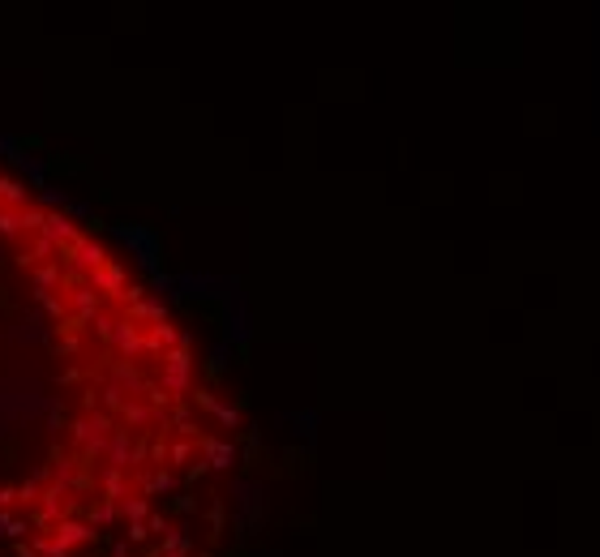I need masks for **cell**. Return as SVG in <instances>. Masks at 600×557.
Listing matches in <instances>:
<instances>
[{
  "mask_svg": "<svg viewBox=\"0 0 600 557\" xmlns=\"http://www.w3.org/2000/svg\"><path fill=\"white\" fill-rule=\"evenodd\" d=\"M189 381H193V356L189 348H172L168 356H163V369H159V386L168 390V395L180 403L189 395Z\"/></svg>",
  "mask_w": 600,
  "mask_h": 557,
  "instance_id": "cell-1",
  "label": "cell"
},
{
  "mask_svg": "<svg viewBox=\"0 0 600 557\" xmlns=\"http://www.w3.org/2000/svg\"><path fill=\"white\" fill-rule=\"evenodd\" d=\"M112 236H116L121 245H129V249L137 253V262H142L150 274H159V240H154L150 228H142V223H137V228H129V223H116Z\"/></svg>",
  "mask_w": 600,
  "mask_h": 557,
  "instance_id": "cell-2",
  "label": "cell"
},
{
  "mask_svg": "<svg viewBox=\"0 0 600 557\" xmlns=\"http://www.w3.org/2000/svg\"><path fill=\"white\" fill-rule=\"evenodd\" d=\"M86 283H90L103 300H121L125 288H129V270H125L121 262H107V266H99V270L86 274Z\"/></svg>",
  "mask_w": 600,
  "mask_h": 557,
  "instance_id": "cell-3",
  "label": "cell"
},
{
  "mask_svg": "<svg viewBox=\"0 0 600 557\" xmlns=\"http://www.w3.org/2000/svg\"><path fill=\"white\" fill-rule=\"evenodd\" d=\"M112 348H116V356H121V360H137V356L146 352V334H142V326H137V322H129V317H116Z\"/></svg>",
  "mask_w": 600,
  "mask_h": 557,
  "instance_id": "cell-4",
  "label": "cell"
},
{
  "mask_svg": "<svg viewBox=\"0 0 600 557\" xmlns=\"http://www.w3.org/2000/svg\"><path fill=\"white\" fill-rule=\"evenodd\" d=\"M61 296L69 300V313H73V317H82L86 326H90V322H94V317L103 313V296H99V292H94L90 283H78V288H65Z\"/></svg>",
  "mask_w": 600,
  "mask_h": 557,
  "instance_id": "cell-5",
  "label": "cell"
},
{
  "mask_svg": "<svg viewBox=\"0 0 600 557\" xmlns=\"http://www.w3.org/2000/svg\"><path fill=\"white\" fill-rule=\"evenodd\" d=\"M94 536H99V532H94L86 519H73V515L51 527V540H56L65 553H69V549H82V544H94Z\"/></svg>",
  "mask_w": 600,
  "mask_h": 557,
  "instance_id": "cell-6",
  "label": "cell"
},
{
  "mask_svg": "<svg viewBox=\"0 0 600 557\" xmlns=\"http://www.w3.org/2000/svg\"><path fill=\"white\" fill-rule=\"evenodd\" d=\"M197 451H202V459H206V467L210 472H228L232 463H236V446L232 441H224V437H197Z\"/></svg>",
  "mask_w": 600,
  "mask_h": 557,
  "instance_id": "cell-7",
  "label": "cell"
},
{
  "mask_svg": "<svg viewBox=\"0 0 600 557\" xmlns=\"http://www.w3.org/2000/svg\"><path fill=\"white\" fill-rule=\"evenodd\" d=\"M112 257H107V249H103V240L99 236H82L78 240V262H73V274H90V270H99V266H107Z\"/></svg>",
  "mask_w": 600,
  "mask_h": 557,
  "instance_id": "cell-8",
  "label": "cell"
},
{
  "mask_svg": "<svg viewBox=\"0 0 600 557\" xmlns=\"http://www.w3.org/2000/svg\"><path fill=\"white\" fill-rule=\"evenodd\" d=\"M137 493V484L121 472V467H107L103 463V501H112V506H121L125 497H133Z\"/></svg>",
  "mask_w": 600,
  "mask_h": 557,
  "instance_id": "cell-9",
  "label": "cell"
},
{
  "mask_svg": "<svg viewBox=\"0 0 600 557\" xmlns=\"http://www.w3.org/2000/svg\"><path fill=\"white\" fill-rule=\"evenodd\" d=\"M107 467H121V472H129V459H133V433L129 429H116L112 433V441H107Z\"/></svg>",
  "mask_w": 600,
  "mask_h": 557,
  "instance_id": "cell-10",
  "label": "cell"
},
{
  "mask_svg": "<svg viewBox=\"0 0 600 557\" xmlns=\"http://www.w3.org/2000/svg\"><path fill=\"white\" fill-rule=\"evenodd\" d=\"M125 317H129V322H146V330H150V326H159V322H172L168 305H163V300H154V296H146V300L129 305V313H125Z\"/></svg>",
  "mask_w": 600,
  "mask_h": 557,
  "instance_id": "cell-11",
  "label": "cell"
},
{
  "mask_svg": "<svg viewBox=\"0 0 600 557\" xmlns=\"http://www.w3.org/2000/svg\"><path fill=\"white\" fill-rule=\"evenodd\" d=\"M30 283H35L39 292H61V288H65V266H61V262L35 266V270H30Z\"/></svg>",
  "mask_w": 600,
  "mask_h": 557,
  "instance_id": "cell-12",
  "label": "cell"
},
{
  "mask_svg": "<svg viewBox=\"0 0 600 557\" xmlns=\"http://www.w3.org/2000/svg\"><path fill=\"white\" fill-rule=\"evenodd\" d=\"M0 206H9V210H26V206H30V189H26L18 176H0Z\"/></svg>",
  "mask_w": 600,
  "mask_h": 557,
  "instance_id": "cell-13",
  "label": "cell"
},
{
  "mask_svg": "<svg viewBox=\"0 0 600 557\" xmlns=\"http://www.w3.org/2000/svg\"><path fill=\"white\" fill-rule=\"evenodd\" d=\"M112 381L125 390V395H146V377H142L129 360H116V365H112Z\"/></svg>",
  "mask_w": 600,
  "mask_h": 557,
  "instance_id": "cell-14",
  "label": "cell"
},
{
  "mask_svg": "<svg viewBox=\"0 0 600 557\" xmlns=\"http://www.w3.org/2000/svg\"><path fill=\"white\" fill-rule=\"evenodd\" d=\"M121 420H125V429H133V424H150V420H159V424H163V416H154L146 399H129V403H125V412H121Z\"/></svg>",
  "mask_w": 600,
  "mask_h": 557,
  "instance_id": "cell-15",
  "label": "cell"
},
{
  "mask_svg": "<svg viewBox=\"0 0 600 557\" xmlns=\"http://www.w3.org/2000/svg\"><path fill=\"white\" fill-rule=\"evenodd\" d=\"M35 300L43 305V313H47L51 322H65V317H69V300H65L61 292H39V288H35Z\"/></svg>",
  "mask_w": 600,
  "mask_h": 557,
  "instance_id": "cell-16",
  "label": "cell"
},
{
  "mask_svg": "<svg viewBox=\"0 0 600 557\" xmlns=\"http://www.w3.org/2000/svg\"><path fill=\"white\" fill-rule=\"evenodd\" d=\"M116 510H121V515H125L129 523H146V519L154 515V510H150V497H137V493H133V497H125Z\"/></svg>",
  "mask_w": 600,
  "mask_h": 557,
  "instance_id": "cell-17",
  "label": "cell"
},
{
  "mask_svg": "<svg viewBox=\"0 0 600 557\" xmlns=\"http://www.w3.org/2000/svg\"><path fill=\"white\" fill-rule=\"evenodd\" d=\"M30 527L26 515H13V510H0V540H22Z\"/></svg>",
  "mask_w": 600,
  "mask_h": 557,
  "instance_id": "cell-18",
  "label": "cell"
},
{
  "mask_svg": "<svg viewBox=\"0 0 600 557\" xmlns=\"http://www.w3.org/2000/svg\"><path fill=\"white\" fill-rule=\"evenodd\" d=\"M22 214V232H30V236H43V228H47V210L39 206V202H30L26 210H18Z\"/></svg>",
  "mask_w": 600,
  "mask_h": 557,
  "instance_id": "cell-19",
  "label": "cell"
},
{
  "mask_svg": "<svg viewBox=\"0 0 600 557\" xmlns=\"http://www.w3.org/2000/svg\"><path fill=\"white\" fill-rule=\"evenodd\" d=\"M193 459V441L189 437H172V446H168V467L176 472V467H185Z\"/></svg>",
  "mask_w": 600,
  "mask_h": 557,
  "instance_id": "cell-20",
  "label": "cell"
},
{
  "mask_svg": "<svg viewBox=\"0 0 600 557\" xmlns=\"http://www.w3.org/2000/svg\"><path fill=\"white\" fill-rule=\"evenodd\" d=\"M18 236H22V214L0 206V240H18Z\"/></svg>",
  "mask_w": 600,
  "mask_h": 557,
  "instance_id": "cell-21",
  "label": "cell"
},
{
  "mask_svg": "<svg viewBox=\"0 0 600 557\" xmlns=\"http://www.w3.org/2000/svg\"><path fill=\"white\" fill-rule=\"evenodd\" d=\"M116 515H121V510L112 506V501H94L90 515H86V523H90V527H112V519H116Z\"/></svg>",
  "mask_w": 600,
  "mask_h": 557,
  "instance_id": "cell-22",
  "label": "cell"
},
{
  "mask_svg": "<svg viewBox=\"0 0 600 557\" xmlns=\"http://www.w3.org/2000/svg\"><path fill=\"white\" fill-rule=\"evenodd\" d=\"M39 497H43L39 476H30V480H22V484H18V506H39Z\"/></svg>",
  "mask_w": 600,
  "mask_h": 557,
  "instance_id": "cell-23",
  "label": "cell"
},
{
  "mask_svg": "<svg viewBox=\"0 0 600 557\" xmlns=\"http://www.w3.org/2000/svg\"><path fill=\"white\" fill-rule=\"evenodd\" d=\"M39 206H43V210H65V206H69V197H65L56 185H47V189H39Z\"/></svg>",
  "mask_w": 600,
  "mask_h": 557,
  "instance_id": "cell-24",
  "label": "cell"
},
{
  "mask_svg": "<svg viewBox=\"0 0 600 557\" xmlns=\"http://www.w3.org/2000/svg\"><path fill=\"white\" fill-rule=\"evenodd\" d=\"M103 403H107V408H112V412H125V403H129V395H125V390H121L116 381H107V386H103Z\"/></svg>",
  "mask_w": 600,
  "mask_h": 557,
  "instance_id": "cell-25",
  "label": "cell"
},
{
  "mask_svg": "<svg viewBox=\"0 0 600 557\" xmlns=\"http://www.w3.org/2000/svg\"><path fill=\"white\" fill-rule=\"evenodd\" d=\"M142 463H150V437H146V433L133 437V459H129V467H142Z\"/></svg>",
  "mask_w": 600,
  "mask_h": 557,
  "instance_id": "cell-26",
  "label": "cell"
},
{
  "mask_svg": "<svg viewBox=\"0 0 600 557\" xmlns=\"http://www.w3.org/2000/svg\"><path fill=\"white\" fill-rule=\"evenodd\" d=\"M94 334H99V343H112V334H116V317H107V313H99L94 322Z\"/></svg>",
  "mask_w": 600,
  "mask_h": 557,
  "instance_id": "cell-27",
  "label": "cell"
},
{
  "mask_svg": "<svg viewBox=\"0 0 600 557\" xmlns=\"http://www.w3.org/2000/svg\"><path fill=\"white\" fill-rule=\"evenodd\" d=\"M214 420H219L224 429H236V424H240V408H232V403H219V408H214Z\"/></svg>",
  "mask_w": 600,
  "mask_h": 557,
  "instance_id": "cell-28",
  "label": "cell"
},
{
  "mask_svg": "<svg viewBox=\"0 0 600 557\" xmlns=\"http://www.w3.org/2000/svg\"><path fill=\"white\" fill-rule=\"evenodd\" d=\"M69 437H73V441L82 446V451H86V441H90V416H78V420L69 424Z\"/></svg>",
  "mask_w": 600,
  "mask_h": 557,
  "instance_id": "cell-29",
  "label": "cell"
},
{
  "mask_svg": "<svg viewBox=\"0 0 600 557\" xmlns=\"http://www.w3.org/2000/svg\"><path fill=\"white\" fill-rule=\"evenodd\" d=\"M47 429H51V433L65 429V403H61V399H51V408H47Z\"/></svg>",
  "mask_w": 600,
  "mask_h": 557,
  "instance_id": "cell-30",
  "label": "cell"
},
{
  "mask_svg": "<svg viewBox=\"0 0 600 557\" xmlns=\"http://www.w3.org/2000/svg\"><path fill=\"white\" fill-rule=\"evenodd\" d=\"M125 540H129V544H146V540H150V527H146V523H129V527H125Z\"/></svg>",
  "mask_w": 600,
  "mask_h": 557,
  "instance_id": "cell-31",
  "label": "cell"
},
{
  "mask_svg": "<svg viewBox=\"0 0 600 557\" xmlns=\"http://www.w3.org/2000/svg\"><path fill=\"white\" fill-rule=\"evenodd\" d=\"M146 527H150V536H168V532H172V523H168V515H159V510H154V515L146 519Z\"/></svg>",
  "mask_w": 600,
  "mask_h": 557,
  "instance_id": "cell-32",
  "label": "cell"
},
{
  "mask_svg": "<svg viewBox=\"0 0 600 557\" xmlns=\"http://www.w3.org/2000/svg\"><path fill=\"white\" fill-rule=\"evenodd\" d=\"M0 154H5V159H18V154H22V146H18V137H9V133H0Z\"/></svg>",
  "mask_w": 600,
  "mask_h": 557,
  "instance_id": "cell-33",
  "label": "cell"
},
{
  "mask_svg": "<svg viewBox=\"0 0 600 557\" xmlns=\"http://www.w3.org/2000/svg\"><path fill=\"white\" fill-rule=\"evenodd\" d=\"M18 506V489L13 484H0V510H13Z\"/></svg>",
  "mask_w": 600,
  "mask_h": 557,
  "instance_id": "cell-34",
  "label": "cell"
},
{
  "mask_svg": "<svg viewBox=\"0 0 600 557\" xmlns=\"http://www.w3.org/2000/svg\"><path fill=\"white\" fill-rule=\"evenodd\" d=\"M61 352H65V356H78V352H82V339H78V334H65V339H61Z\"/></svg>",
  "mask_w": 600,
  "mask_h": 557,
  "instance_id": "cell-35",
  "label": "cell"
},
{
  "mask_svg": "<svg viewBox=\"0 0 600 557\" xmlns=\"http://www.w3.org/2000/svg\"><path fill=\"white\" fill-rule=\"evenodd\" d=\"M150 283H154L159 292H168V288H176V278H172V274H163V270H159V274H150Z\"/></svg>",
  "mask_w": 600,
  "mask_h": 557,
  "instance_id": "cell-36",
  "label": "cell"
},
{
  "mask_svg": "<svg viewBox=\"0 0 600 557\" xmlns=\"http://www.w3.org/2000/svg\"><path fill=\"white\" fill-rule=\"evenodd\" d=\"M112 557H133V544H129V540H116V544H112Z\"/></svg>",
  "mask_w": 600,
  "mask_h": 557,
  "instance_id": "cell-37",
  "label": "cell"
},
{
  "mask_svg": "<svg viewBox=\"0 0 600 557\" xmlns=\"http://www.w3.org/2000/svg\"><path fill=\"white\" fill-rule=\"evenodd\" d=\"M13 557H39V553H35V544H26V540H18V544H13Z\"/></svg>",
  "mask_w": 600,
  "mask_h": 557,
  "instance_id": "cell-38",
  "label": "cell"
},
{
  "mask_svg": "<svg viewBox=\"0 0 600 557\" xmlns=\"http://www.w3.org/2000/svg\"><path fill=\"white\" fill-rule=\"evenodd\" d=\"M176 510H185V515H189V510H197V501H193V493H185V497H176Z\"/></svg>",
  "mask_w": 600,
  "mask_h": 557,
  "instance_id": "cell-39",
  "label": "cell"
},
{
  "mask_svg": "<svg viewBox=\"0 0 600 557\" xmlns=\"http://www.w3.org/2000/svg\"><path fill=\"white\" fill-rule=\"evenodd\" d=\"M78 377H82V373H78V369H65V373H61V377H56V381H61V386H73V381H78Z\"/></svg>",
  "mask_w": 600,
  "mask_h": 557,
  "instance_id": "cell-40",
  "label": "cell"
}]
</instances>
